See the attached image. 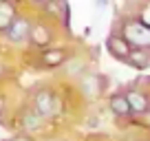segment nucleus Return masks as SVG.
<instances>
[{"label":"nucleus","instance_id":"f257e3e1","mask_svg":"<svg viewBox=\"0 0 150 141\" xmlns=\"http://www.w3.org/2000/svg\"><path fill=\"white\" fill-rule=\"evenodd\" d=\"M122 38L130 47L148 49L150 47V24H146L144 20H128L122 29Z\"/></svg>","mask_w":150,"mask_h":141},{"label":"nucleus","instance_id":"f03ea898","mask_svg":"<svg viewBox=\"0 0 150 141\" xmlns=\"http://www.w3.org/2000/svg\"><path fill=\"white\" fill-rule=\"evenodd\" d=\"M33 106H35L33 110L44 119V117H51V115L55 113L57 102H55V97H53L51 90H38L35 99H33Z\"/></svg>","mask_w":150,"mask_h":141},{"label":"nucleus","instance_id":"7ed1b4c3","mask_svg":"<svg viewBox=\"0 0 150 141\" xmlns=\"http://www.w3.org/2000/svg\"><path fill=\"white\" fill-rule=\"evenodd\" d=\"M29 31H31V24H29L24 18H13L11 24L5 29V35H7V40H11V42H22V40L29 38Z\"/></svg>","mask_w":150,"mask_h":141},{"label":"nucleus","instance_id":"20e7f679","mask_svg":"<svg viewBox=\"0 0 150 141\" xmlns=\"http://www.w3.org/2000/svg\"><path fill=\"white\" fill-rule=\"evenodd\" d=\"M106 47H108V51L115 57H119V60H128V55H130V44H128L122 35H110V38L106 40Z\"/></svg>","mask_w":150,"mask_h":141},{"label":"nucleus","instance_id":"39448f33","mask_svg":"<svg viewBox=\"0 0 150 141\" xmlns=\"http://www.w3.org/2000/svg\"><path fill=\"white\" fill-rule=\"evenodd\" d=\"M124 97L128 99L130 113H146V110H148V97H146V95H141L139 90H128Z\"/></svg>","mask_w":150,"mask_h":141},{"label":"nucleus","instance_id":"423d86ee","mask_svg":"<svg viewBox=\"0 0 150 141\" xmlns=\"http://www.w3.org/2000/svg\"><path fill=\"white\" fill-rule=\"evenodd\" d=\"M110 110L115 115H119V117H124V115L130 113V106H128V99L124 97V95H112L110 97Z\"/></svg>","mask_w":150,"mask_h":141},{"label":"nucleus","instance_id":"0eeeda50","mask_svg":"<svg viewBox=\"0 0 150 141\" xmlns=\"http://www.w3.org/2000/svg\"><path fill=\"white\" fill-rule=\"evenodd\" d=\"M29 38H31L33 44H38V47H44V44L51 40V31L44 27H33L31 31H29Z\"/></svg>","mask_w":150,"mask_h":141},{"label":"nucleus","instance_id":"6e6552de","mask_svg":"<svg viewBox=\"0 0 150 141\" xmlns=\"http://www.w3.org/2000/svg\"><path fill=\"white\" fill-rule=\"evenodd\" d=\"M13 20V7L7 0H0V31H5Z\"/></svg>","mask_w":150,"mask_h":141},{"label":"nucleus","instance_id":"1a4fd4ad","mask_svg":"<svg viewBox=\"0 0 150 141\" xmlns=\"http://www.w3.org/2000/svg\"><path fill=\"white\" fill-rule=\"evenodd\" d=\"M82 88H84V93L88 95V97H95V95L99 93V77L97 75H86L84 82H82Z\"/></svg>","mask_w":150,"mask_h":141},{"label":"nucleus","instance_id":"9d476101","mask_svg":"<svg viewBox=\"0 0 150 141\" xmlns=\"http://www.w3.org/2000/svg\"><path fill=\"white\" fill-rule=\"evenodd\" d=\"M42 62L47 66H60L62 62H64V51H60V49H55V51H44L42 53Z\"/></svg>","mask_w":150,"mask_h":141},{"label":"nucleus","instance_id":"9b49d317","mask_svg":"<svg viewBox=\"0 0 150 141\" xmlns=\"http://www.w3.org/2000/svg\"><path fill=\"white\" fill-rule=\"evenodd\" d=\"M40 121H42V117H40V115H38L35 110H33L31 115H29V113L24 115V119H22V126L27 128V130H35V128H40V126H42Z\"/></svg>","mask_w":150,"mask_h":141},{"label":"nucleus","instance_id":"f8f14e48","mask_svg":"<svg viewBox=\"0 0 150 141\" xmlns=\"http://www.w3.org/2000/svg\"><path fill=\"white\" fill-rule=\"evenodd\" d=\"M148 60H150V57L146 55L144 51H130V55H128V62H130V64H135V66H139V68L148 64Z\"/></svg>","mask_w":150,"mask_h":141},{"label":"nucleus","instance_id":"ddd939ff","mask_svg":"<svg viewBox=\"0 0 150 141\" xmlns=\"http://www.w3.org/2000/svg\"><path fill=\"white\" fill-rule=\"evenodd\" d=\"M106 5H108V0H95V7H99V9H104Z\"/></svg>","mask_w":150,"mask_h":141},{"label":"nucleus","instance_id":"4468645a","mask_svg":"<svg viewBox=\"0 0 150 141\" xmlns=\"http://www.w3.org/2000/svg\"><path fill=\"white\" fill-rule=\"evenodd\" d=\"M9 141H31L29 137H13V139H9Z\"/></svg>","mask_w":150,"mask_h":141},{"label":"nucleus","instance_id":"2eb2a0df","mask_svg":"<svg viewBox=\"0 0 150 141\" xmlns=\"http://www.w3.org/2000/svg\"><path fill=\"white\" fill-rule=\"evenodd\" d=\"M0 113H2V99H0Z\"/></svg>","mask_w":150,"mask_h":141},{"label":"nucleus","instance_id":"dca6fc26","mask_svg":"<svg viewBox=\"0 0 150 141\" xmlns=\"http://www.w3.org/2000/svg\"><path fill=\"white\" fill-rule=\"evenodd\" d=\"M33 2H44V0H33Z\"/></svg>","mask_w":150,"mask_h":141}]
</instances>
